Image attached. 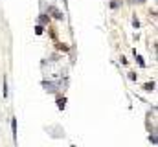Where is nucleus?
<instances>
[{
  "instance_id": "nucleus-2",
  "label": "nucleus",
  "mask_w": 158,
  "mask_h": 147,
  "mask_svg": "<svg viewBox=\"0 0 158 147\" xmlns=\"http://www.w3.org/2000/svg\"><path fill=\"white\" fill-rule=\"evenodd\" d=\"M65 103H66L65 98H59V99H57V107H59V109H65Z\"/></svg>"
},
{
  "instance_id": "nucleus-5",
  "label": "nucleus",
  "mask_w": 158,
  "mask_h": 147,
  "mask_svg": "<svg viewBox=\"0 0 158 147\" xmlns=\"http://www.w3.org/2000/svg\"><path fill=\"white\" fill-rule=\"evenodd\" d=\"M143 88H145V90H153V88H154V83H147Z\"/></svg>"
},
{
  "instance_id": "nucleus-4",
  "label": "nucleus",
  "mask_w": 158,
  "mask_h": 147,
  "mask_svg": "<svg viewBox=\"0 0 158 147\" xmlns=\"http://www.w3.org/2000/svg\"><path fill=\"white\" fill-rule=\"evenodd\" d=\"M2 96H4V98H7V81H6V77H4V88H2Z\"/></svg>"
},
{
  "instance_id": "nucleus-6",
  "label": "nucleus",
  "mask_w": 158,
  "mask_h": 147,
  "mask_svg": "<svg viewBox=\"0 0 158 147\" xmlns=\"http://www.w3.org/2000/svg\"><path fill=\"white\" fill-rule=\"evenodd\" d=\"M35 33H37V35L43 33V26H37V28H35Z\"/></svg>"
},
{
  "instance_id": "nucleus-3",
  "label": "nucleus",
  "mask_w": 158,
  "mask_h": 147,
  "mask_svg": "<svg viewBox=\"0 0 158 147\" xmlns=\"http://www.w3.org/2000/svg\"><path fill=\"white\" fill-rule=\"evenodd\" d=\"M51 11H54V17H55V18H62V13L59 11V9H55V7H51Z\"/></svg>"
},
{
  "instance_id": "nucleus-1",
  "label": "nucleus",
  "mask_w": 158,
  "mask_h": 147,
  "mask_svg": "<svg viewBox=\"0 0 158 147\" xmlns=\"http://www.w3.org/2000/svg\"><path fill=\"white\" fill-rule=\"evenodd\" d=\"M11 132H13V140L17 142V120L11 121Z\"/></svg>"
}]
</instances>
